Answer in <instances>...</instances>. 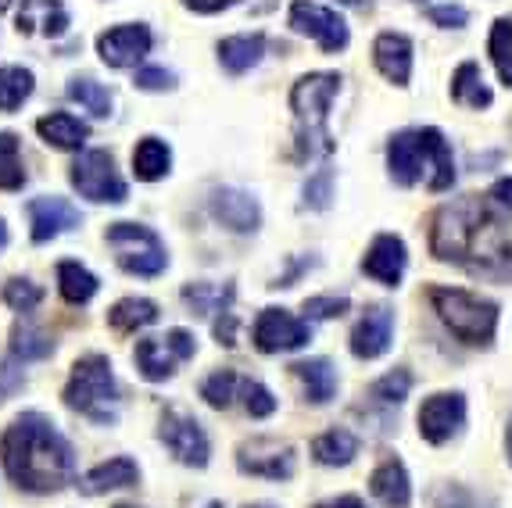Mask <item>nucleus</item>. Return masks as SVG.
<instances>
[{
    "label": "nucleus",
    "instance_id": "f257e3e1",
    "mask_svg": "<svg viewBox=\"0 0 512 508\" xmlns=\"http://www.w3.org/2000/svg\"><path fill=\"white\" fill-rule=\"evenodd\" d=\"M430 251L441 262H455L473 276L512 280V240L487 197L466 194L437 208L430 222Z\"/></svg>",
    "mask_w": 512,
    "mask_h": 508
},
{
    "label": "nucleus",
    "instance_id": "f03ea898",
    "mask_svg": "<svg viewBox=\"0 0 512 508\" xmlns=\"http://www.w3.org/2000/svg\"><path fill=\"white\" fill-rule=\"evenodd\" d=\"M0 462L11 483L29 494H58L76 480V455L43 412H22L0 437Z\"/></svg>",
    "mask_w": 512,
    "mask_h": 508
},
{
    "label": "nucleus",
    "instance_id": "7ed1b4c3",
    "mask_svg": "<svg viewBox=\"0 0 512 508\" xmlns=\"http://www.w3.org/2000/svg\"><path fill=\"white\" fill-rule=\"evenodd\" d=\"M387 169L398 187L427 183L434 194H441L455 183V154L441 129H405L387 144Z\"/></svg>",
    "mask_w": 512,
    "mask_h": 508
},
{
    "label": "nucleus",
    "instance_id": "20e7f679",
    "mask_svg": "<svg viewBox=\"0 0 512 508\" xmlns=\"http://www.w3.org/2000/svg\"><path fill=\"white\" fill-rule=\"evenodd\" d=\"M341 94V76L337 72H308L294 83L291 108H294V144L298 158H326L333 154V136L326 129L333 97Z\"/></svg>",
    "mask_w": 512,
    "mask_h": 508
},
{
    "label": "nucleus",
    "instance_id": "39448f33",
    "mask_svg": "<svg viewBox=\"0 0 512 508\" xmlns=\"http://www.w3.org/2000/svg\"><path fill=\"white\" fill-rule=\"evenodd\" d=\"M430 305L455 340L470 348H491L498 330V305L462 287H430Z\"/></svg>",
    "mask_w": 512,
    "mask_h": 508
},
{
    "label": "nucleus",
    "instance_id": "423d86ee",
    "mask_svg": "<svg viewBox=\"0 0 512 508\" xmlns=\"http://www.w3.org/2000/svg\"><path fill=\"white\" fill-rule=\"evenodd\" d=\"M65 405L72 412L86 415L90 423L111 426L119 419V383L111 373V362L104 355H86L72 365L69 383H65Z\"/></svg>",
    "mask_w": 512,
    "mask_h": 508
},
{
    "label": "nucleus",
    "instance_id": "0eeeda50",
    "mask_svg": "<svg viewBox=\"0 0 512 508\" xmlns=\"http://www.w3.org/2000/svg\"><path fill=\"white\" fill-rule=\"evenodd\" d=\"M104 240H108L119 269L129 272V276L151 280V276H162L165 265H169L162 237H158L154 229L140 226V222H111Z\"/></svg>",
    "mask_w": 512,
    "mask_h": 508
},
{
    "label": "nucleus",
    "instance_id": "6e6552de",
    "mask_svg": "<svg viewBox=\"0 0 512 508\" xmlns=\"http://www.w3.org/2000/svg\"><path fill=\"white\" fill-rule=\"evenodd\" d=\"M72 187L79 190V197L94 204H122L129 197L126 179L115 169V158L108 151H83L76 158L69 172Z\"/></svg>",
    "mask_w": 512,
    "mask_h": 508
},
{
    "label": "nucleus",
    "instance_id": "1a4fd4ad",
    "mask_svg": "<svg viewBox=\"0 0 512 508\" xmlns=\"http://www.w3.org/2000/svg\"><path fill=\"white\" fill-rule=\"evenodd\" d=\"M194 355H197V337L190 330H169L162 337H144L137 340V351H133L140 376L151 383H165L176 373V365Z\"/></svg>",
    "mask_w": 512,
    "mask_h": 508
},
{
    "label": "nucleus",
    "instance_id": "9d476101",
    "mask_svg": "<svg viewBox=\"0 0 512 508\" xmlns=\"http://www.w3.org/2000/svg\"><path fill=\"white\" fill-rule=\"evenodd\" d=\"M158 441L172 451L176 462L183 466H194V469H205L208 466V455H212V444H208V433L201 430L194 415H187L183 408L169 405L162 412V426H158Z\"/></svg>",
    "mask_w": 512,
    "mask_h": 508
},
{
    "label": "nucleus",
    "instance_id": "9b49d317",
    "mask_svg": "<svg viewBox=\"0 0 512 508\" xmlns=\"http://www.w3.org/2000/svg\"><path fill=\"white\" fill-rule=\"evenodd\" d=\"M251 340H255V348L262 355L298 351L312 340V326L305 319H298L294 312H287V308H265V312H258Z\"/></svg>",
    "mask_w": 512,
    "mask_h": 508
},
{
    "label": "nucleus",
    "instance_id": "f8f14e48",
    "mask_svg": "<svg viewBox=\"0 0 512 508\" xmlns=\"http://www.w3.org/2000/svg\"><path fill=\"white\" fill-rule=\"evenodd\" d=\"M291 29L323 47V54H337L348 47V22L337 11L312 4V0H294L291 4Z\"/></svg>",
    "mask_w": 512,
    "mask_h": 508
},
{
    "label": "nucleus",
    "instance_id": "ddd939ff",
    "mask_svg": "<svg viewBox=\"0 0 512 508\" xmlns=\"http://www.w3.org/2000/svg\"><path fill=\"white\" fill-rule=\"evenodd\" d=\"M237 469L244 476H262V480H291L294 476V448L291 444L255 437V441L240 444Z\"/></svg>",
    "mask_w": 512,
    "mask_h": 508
},
{
    "label": "nucleus",
    "instance_id": "4468645a",
    "mask_svg": "<svg viewBox=\"0 0 512 508\" xmlns=\"http://www.w3.org/2000/svg\"><path fill=\"white\" fill-rule=\"evenodd\" d=\"M419 437L427 444H448L466 426V398L462 394H434L419 405Z\"/></svg>",
    "mask_w": 512,
    "mask_h": 508
},
{
    "label": "nucleus",
    "instance_id": "2eb2a0df",
    "mask_svg": "<svg viewBox=\"0 0 512 508\" xmlns=\"http://www.w3.org/2000/svg\"><path fill=\"white\" fill-rule=\"evenodd\" d=\"M151 43L154 36L144 22H129V26H115L97 36V54L108 68H133L151 54Z\"/></svg>",
    "mask_w": 512,
    "mask_h": 508
},
{
    "label": "nucleus",
    "instance_id": "dca6fc26",
    "mask_svg": "<svg viewBox=\"0 0 512 508\" xmlns=\"http://www.w3.org/2000/svg\"><path fill=\"white\" fill-rule=\"evenodd\" d=\"M29 226H33V240L36 244H51L54 237L69 233L83 222L76 204H69L65 197H33L26 204Z\"/></svg>",
    "mask_w": 512,
    "mask_h": 508
},
{
    "label": "nucleus",
    "instance_id": "f3484780",
    "mask_svg": "<svg viewBox=\"0 0 512 508\" xmlns=\"http://www.w3.org/2000/svg\"><path fill=\"white\" fill-rule=\"evenodd\" d=\"M394 340V312L387 305H373L351 330V355L362 358V362H373V358L387 355Z\"/></svg>",
    "mask_w": 512,
    "mask_h": 508
},
{
    "label": "nucleus",
    "instance_id": "a211bd4d",
    "mask_svg": "<svg viewBox=\"0 0 512 508\" xmlns=\"http://www.w3.org/2000/svg\"><path fill=\"white\" fill-rule=\"evenodd\" d=\"M208 208H212L215 222H222V226L233 229V233H255V229L262 226L258 197L248 194V190H237V187L215 190Z\"/></svg>",
    "mask_w": 512,
    "mask_h": 508
},
{
    "label": "nucleus",
    "instance_id": "6ab92c4d",
    "mask_svg": "<svg viewBox=\"0 0 512 508\" xmlns=\"http://www.w3.org/2000/svg\"><path fill=\"white\" fill-rule=\"evenodd\" d=\"M405 265H409V254H405L402 237H394V233H380L369 244L366 258H362V272H366L369 280L384 283V287H398L402 283Z\"/></svg>",
    "mask_w": 512,
    "mask_h": 508
},
{
    "label": "nucleus",
    "instance_id": "aec40b11",
    "mask_svg": "<svg viewBox=\"0 0 512 508\" xmlns=\"http://www.w3.org/2000/svg\"><path fill=\"white\" fill-rule=\"evenodd\" d=\"M18 33L22 36H47L58 40L69 29V11L61 0H22L18 8Z\"/></svg>",
    "mask_w": 512,
    "mask_h": 508
},
{
    "label": "nucleus",
    "instance_id": "412c9836",
    "mask_svg": "<svg viewBox=\"0 0 512 508\" xmlns=\"http://www.w3.org/2000/svg\"><path fill=\"white\" fill-rule=\"evenodd\" d=\"M373 61L380 76L394 86H409L412 76V40L405 33H380L373 43Z\"/></svg>",
    "mask_w": 512,
    "mask_h": 508
},
{
    "label": "nucleus",
    "instance_id": "4be33fe9",
    "mask_svg": "<svg viewBox=\"0 0 512 508\" xmlns=\"http://www.w3.org/2000/svg\"><path fill=\"white\" fill-rule=\"evenodd\" d=\"M369 491L380 505L387 508H409L412 505V483H409V473H405L402 458L387 455L380 466L373 469L369 476Z\"/></svg>",
    "mask_w": 512,
    "mask_h": 508
},
{
    "label": "nucleus",
    "instance_id": "5701e85b",
    "mask_svg": "<svg viewBox=\"0 0 512 508\" xmlns=\"http://www.w3.org/2000/svg\"><path fill=\"white\" fill-rule=\"evenodd\" d=\"M140 480V469L133 458L119 455V458H108L101 466H94L90 473L79 480V491L86 498H97V494H108V491H122V487H133Z\"/></svg>",
    "mask_w": 512,
    "mask_h": 508
},
{
    "label": "nucleus",
    "instance_id": "b1692460",
    "mask_svg": "<svg viewBox=\"0 0 512 508\" xmlns=\"http://www.w3.org/2000/svg\"><path fill=\"white\" fill-rule=\"evenodd\" d=\"M36 133L43 136V144L58 147V151H79L86 144V136H90V126L69 111H51V115H43L36 122Z\"/></svg>",
    "mask_w": 512,
    "mask_h": 508
},
{
    "label": "nucleus",
    "instance_id": "393cba45",
    "mask_svg": "<svg viewBox=\"0 0 512 508\" xmlns=\"http://www.w3.org/2000/svg\"><path fill=\"white\" fill-rule=\"evenodd\" d=\"M265 54V33H240L226 36L219 43V65L230 72V76H244L262 61Z\"/></svg>",
    "mask_w": 512,
    "mask_h": 508
},
{
    "label": "nucleus",
    "instance_id": "a878e982",
    "mask_svg": "<svg viewBox=\"0 0 512 508\" xmlns=\"http://www.w3.org/2000/svg\"><path fill=\"white\" fill-rule=\"evenodd\" d=\"M291 373L305 387V398L312 405H330L337 398V369L326 358H308V362H294Z\"/></svg>",
    "mask_w": 512,
    "mask_h": 508
},
{
    "label": "nucleus",
    "instance_id": "bb28decb",
    "mask_svg": "<svg viewBox=\"0 0 512 508\" xmlns=\"http://www.w3.org/2000/svg\"><path fill=\"white\" fill-rule=\"evenodd\" d=\"M355 455H359V437L351 430H341V426L319 433L312 441V458L319 466H351Z\"/></svg>",
    "mask_w": 512,
    "mask_h": 508
},
{
    "label": "nucleus",
    "instance_id": "cd10ccee",
    "mask_svg": "<svg viewBox=\"0 0 512 508\" xmlns=\"http://www.w3.org/2000/svg\"><path fill=\"white\" fill-rule=\"evenodd\" d=\"M169 165H172V151L158 136H144V140L133 147V176H137L140 183H158V179H165L169 176Z\"/></svg>",
    "mask_w": 512,
    "mask_h": 508
},
{
    "label": "nucleus",
    "instance_id": "c85d7f7f",
    "mask_svg": "<svg viewBox=\"0 0 512 508\" xmlns=\"http://www.w3.org/2000/svg\"><path fill=\"white\" fill-rule=\"evenodd\" d=\"M151 322H158V305L147 301V297H122L119 305H111L108 312V326L115 333H122V337L144 330Z\"/></svg>",
    "mask_w": 512,
    "mask_h": 508
},
{
    "label": "nucleus",
    "instance_id": "c756f323",
    "mask_svg": "<svg viewBox=\"0 0 512 508\" xmlns=\"http://www.w3.org/2000/svg\"><path fill=\"white\" fill-rule=\"evenodd\" d=\"M233 297H237L233 283H226V287H219V283H187V287H183V301H187L194 315H222V312H230Z\"/></svg>",
    "mask_w": 512,
    "mask_h": 508
},
{
    "label": "nucleus",
    "instance_id": "7c9ffc66",
    "mask_svg": "<svg viewBox=\"0 0 512 508\" xmlns=\"http://www.w3.org/2000/svg\"><path fill=\"white\" fill-rule=\"evenodd\" d=\"M452 101H459L462 108H487L491 104V90H487L484 76H480V65L477 61H462L459 68H455L452 76Z\"/></svg>",
    "mask_w": 512,
    "mask_h": 508
},
{
    "label": "nucleus",
    "instance_id": "2f4dec72",
    "mask_svg": "<svg viewBox=\"0 0 512 508\" xmlns=\"http://www.w3.org/2000/svg\"><path fill=\"white\" fill-rule=\"evenodd\" d=\"M97 276L79 262H58V290L69 305H86L97 294Z\"/></svg>",
    "mask_w": 512,
    "mask_h": 508
},
{
    "label": "nucleus",
    "instance_id": "473e14b6",
    "mask_svg": "<svg viewBox=\"0 0 512 508\" xmlns=\"http://www.w3.org/2000/svg\"><path fill=\"white\" fill-rule=\"evenodd\" d=\"M54 355V340L33 326V322H15V330H11V358L18 362H40V358Z\"/></svg>",
    "mask_w": 512,
    "mask_h": 508
},
{
    "label": "nucleus",
    "instance_id": "72a5a7b5",
    "mask_svg": "<svg viewBox=\"0 0 512 508\" xmlns=\"http://www.w3.org/2000/svg\"><path fill=\"white\" fill-rule=\"evenodd\" d=\"M33 72L22 65H4L0 68V111H18L33 97Z\"/></svg>",
    "mask_w": 512,
    "mask_h": 508
},
{
    "label": "nucleus",
    "instance_id": "f704fd0d",
    "mask_svg": "<svg viewBox=\"0 0 512 508\" xmlns=\"http://www.w3.org/2000/svg\"><path fill=\"white\" fill-rule=\"evenodd\" d=\"M69 101H76L83 111H90L94 119H108L111 108H115L108 86L97 83V79H90V76H76V79H72V83H69Z\"/></svg>",
    "mask_w": 512,
    "mask_h": 508
},
{
    "label": "nucleus",
    "instance_id": "c9c22d12",
    "mask_svg": "<svg viewBox=\"0 0 512 508\" xmlns=\"http://www.w3.org/2000/svg\"><path fill=\"white\" fill-rule=\"evenodd\" d=\"M26 187V165H22V151H18V136L15 133H0V190H15Z\"/></svg>",
    "mask_w": 512,
    "mask_h": 508
},
{
    "label": "nucleus",
    "instance_id": "e433bc0d",
    "mask_svg": "<svg viewBox=\"0 0 512 508\" xmlns=\"http://www.w3.org/2000/svg\"><path fill=\"white\" fill-rule=\"evenodd\" d=\"M487 54L495 61L498 79L512 86V18H498L491 26V40H487Z\"/></svg>",
    "mask_w": 512,
    "mask_h": 508
},
{
    "label": "nucleus",
    "instance_id": "4c0bfd02",
    "mask_svg": "<svg viewBox=\"0 0 512 508\" xmlns=\"http://www.w3.org/2000/svg\"><path fill=\"white\" fill-rule=\"evenodd\" d=\"M237 387H240V376L233 373V369H215V373L201 383V398L212 408H230L233 398H237Z\"/></svg>",
    "mask_w": 512,
    "mask_h": 508
},
{
    "label": "nucleus",
    "instance_id": "58836bf2",
    "mask_svg": "<svg viewBox=\"0 0 512 508\" xmlns=\"http://www.w3.org/2000/svg\"><path fill=\"white\" fill-rule=\"evenodd\" d=\"M412 390V373L409 369H394V373L380 376V380L369 387V398L380 401V405H402Z\"/></svg>",
    "mask_w": 512,
    "mask_h": 508
},
{
    "label": "nucleus",
    "instance_id": "ea45409f",
    "mask_svg": "<svg viewBox=\"0 0 512 508\" xmlns=\"http://www.w3.org/2000/svg\"><path fill=\"white\" fill-rule=\"evenodd\" d=\"M0 297H4V305L15 308V312H33V308L43 301V287H36L33 280H22V276H15V280L4 283Z\"/></svg>",
    "mask_w": 512,
    "mask_h": 508
},
{
    "label": "nucleus",
    "instance_id": "a19ab883",
    "mask_svg": "<svg viewBox=\"0 0 512 508\" xmlns=\"http://www.w3.org/2000/svg\"><path fill=\"white\" fill-rule=\"evenodd\" d=\"M240 394H244V408H248L251 419H269L276 412L273 390L258 380H240Z\"/></svg>",
    "mask_w": 512,
    "mask_h": 508
},
{
    "label": "nucleus",
    "instance_id": "79ce46f5",
    "mask_svg": "<svg viewBox=\"0 0 512 508\" xmlns=\"http://www.w3.org/2000/svg\"><path fill=\"white\" fill-rule=\"evenodd\" d=\"M305 208H312V212H326L330 208V197H333V172L330 169H319L316 176H308V183H305Z\"/></svg>",
    "mask_w": 512,
    "mask_h": 508
},
{
    "label": "nucleus",
    "instance_id": "37998d69",
    "mask_svg": "<svg viewBox=\"0 0 512 508\" xmlns=\"http://www.w3.org/2000/svg\"><path fill=\"white\" fill-rule=\"evenodd\" d=\"M434 508H491V505H487V501H480L473 491H466L462 483H448V487H441V491H437Z\"/></svg>",
    "mask_w": 512,
    "mask_h": 508
},
{
    "label": "nucleus",
    "instance_id": "c03bdc74",
    "mask_svg": "<svg viewBox=\"0 0 512 508\" xmlns=\"http://www.w3.org/2000/svg\"><path fill=\"white\" fill-rule=\"evenodd\" d=\"M348 308H351L348 297H308V301H305V315L312 322H319V319H341Z\"/></svg>",
    "mask_w": 512,
    "mask_h": 508
},
{
    "label": "nucleus",
    "instance_id": "a18cd8bd",
    "mask_svg": "<svg viewBox=\"0 0 512 508\" xmlns=\"http://www.w3.org/2000/svg\"><path fill=\"white\" fill-rule=\"evenodd\" d=\"M137 86L147 90V94H165V90H176V72H169V68H162V65L140 68Z\"/></svg>",
    "mask_w": 512,
    "mask_h": 508
},
{
    "label": "nucleus",
    "instance_id": "49530a36",
    "mask_svg": "<svg viewBox=\"0 0 512 508\" xmlns=\"http://www.w3.org/2000/svg\"><path fill=\"white\" fill-rule=\"evenodd\" d=\"M427 18L434 22V26H441V29H462L466 22H470L466 8H459V4H441V8H430Z\"/></svg>",
    "mask_w": 512,
    "mask_h": 508
},
{
    "label": "nucleus",
    "instance_id": "de8ad7c7",
    "mask_svg": "<svg viewBox=\"0 0 512 508\" xmlns=\"http://www.w3.org/2000/svg\"><path fill=\"white\" fill-rule=\"evenodd\" d=\"M215 340H219L222 348H233L237 344V312H222L215 315Z\"/></svg>",
    "mask_w": 512,
    "mask_h": 508
},
{
    "label": "nucleus",
    "instance_id": "09e8293b",
    "mask_svg": "<svg viewBox=\"0 0 512 508\" xmlns=\"http://www.w3.org/2000/svg\"><path fill=\"white\" fill-rule=\"evenodd\" d=\"M487 201L495 204L498 212H512V176L498 179L495 187L487 190Z\"/></svg>",
    "mask_w": 512,
    "mask_h": 508
},
{
    "label": "nucleus",
    "instance_id": "8fccbe9b",
    "mask_svg": "<svg viewBox=\"0 0 512 508\" xmlns=\"http://www.w3.org/2000/svg\"><path fill=\"white\" fill-rule=\"evenodd\" d=\"M190 11H197V15H215V11H226L233 8V4H240V0H183Z\"/></svg>",
    "mask_w": 512,
    "mask_h": 508
},
{
    "label": "nucleus",
    "instance_id": "3c124183",
    "mask_svg": "<svg viewBox=\"0 0 512 508\" xmlns=\"http://www.w3.org/2000/svg\"><path fill=\"white\" fill-rule=\"evenodd\" d=\"M316 508H366V505H362V498H355V494H344V498H330Z\"/></svg>",
    "mask_w": 512,
    "mask_h": 508
},
{
    "label": "nucleus",
    "instance_id": "603ef678",
    "mask_svg": "<svg viewBox=\"0 0 512 508\" xmlns=\"http://www.w3.org/2000/svg\"><path fill=\"white\" fill-rule=\"evenodd\" d=\"M4 244H8V226H4V219H0V251H4Z\"/></svg>",
    "mask_w": 512,
    "mask_h": 508
},
{
    "label": "nucleus",
    "instance_id": "864d4df0",
    "mask_svg": "<svg viewBox=\"0 0 512 508\" xmlns=\"http://www.w3.org/2000/svg\"><path fill=\"white\" fill-rule=\"evenodd\" d=\"M505 444H509V462H512V419H509V430H505Z\"/></svg>",
    "mask_w": 512,
    "mask_h": 508
},
{
    "label": "nucleus",
    "instance_id": "5fc2aeb1",
    "mask_svg": "<svg viewBox=\"0 0 512 508\" xmlns=\"http://www.w3.org/2000/svg\"><path fill=\"white\" fill-rule=\"evenodd\" d=\"M11 8V0H0V11H8Z\"/></svg>",
    "mask_w": 512,
    "mask_h": 508
},
{
    "label": "nucleus",
    "instance_id": "6e6d98bb",
    "mask_svg": "<svg viewBox=\"0 0 512 508\" xmlns=\"http://www.w3.org/2000/svg\"><path fill=\"white\" fill-rule=\"evenodd\" d=\"M208 508H222V501H208Z\"/></svg>",
    "mask_w": 512,
    "mask_h": 508
},
{
    "label": "nucleus",
    "instance_id": "4d7b16f0",
    "mask_svg": "<svg viewBox=\"0 0 512 508\" xmlns=\"http://www.w3.org/2000/svg\"><path fill=\"white\" fill-rule=\"evenodd\" d=\"M248 508H273V505H248Z\"/></svg>",
    "mask_w": 512,
    "mask_h": 508
},
{
    "label": "nucleus",
    "instance_id": "13d9d810",
    "mask_svg": "<svg viewBox=\"0 0 512 508\" xmlns=\"http://www.w3.org/2000/svg\"><path fill=\"white\" fill-rule=\"evenodd\" d=\"M341 4H359V0H341Z\"/></svg>",
    "mask_w": 512,
    "mask_h": 508
},
{
    "label": "nucleus",
    "instance_id": "bf43d9fd",
    "mask_svg": "<svg viewBox=\"0 0 512 508\" xmlns=\"http://www.w3.org/2000/svg\"><path fill=\"white\" fill-rule=\"evenodd\" d=\"M115 508H129V505H115Z\"/></svg>",
    "mask_w": 512,
    "mask_h": 508
}]
</instances>
